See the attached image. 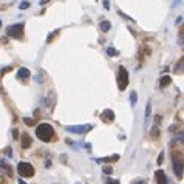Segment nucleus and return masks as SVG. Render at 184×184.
<instances>
[{
    "label": "nucleus",
    "mask_w": 184,
    "mask_h": 184,
    "mask_svg": "<svg viewBox=\"0 0 184 184\" xmlns=\"http://www.w3.org/2000/svg\"><path fill=\"white\" fill-rule=\"evenodd\" d=\"M36 136L40 141H43V142H50L54 138V129H53V125L48 124V122L39 124L36 129Z\"/></svg>",
    "instance_id": "obj_1"
},
{
    "label": "nucleus",
    "mask_w": 184,
    "mask_h": 184,
    "mask_svg": "<svg viewBox=\"0 0 184 184\" xmlns=\"http://www.w3.org/2000/svg\"><path fill=\"white\" fill-rule=\"evenodd\" d=\"M116 82H118V88H119L121 92L127 88V85H129V71L125 70V67H119Z\"/></svg>",
    "instance_id": "obj_2"
},
{
    "label": "nucleus",
    "mask_w": 184,
    "mask_h": 184,
    "mask_svg": "<svg viewBox=\"0 0 184 184\" xmlns=\"http://www.w3.org/2000/svg\"><path fill=\"white\" fill-rule=\"evenodd\" d=\"M25 33V25L23 23H14V25H9L6 28V34L13 39H22Z\"/></svg>",
    "instance_id": "obj_3"
},
{
    "label": "nucleus",
    "mask_w": 184,
    "mask_h": 184,
    "mask_svg": "<svg viewBox=\"0 0 184 184\" xmlns=\"http://www.w3.org/2000/svg\"><path fill=\"white\" fill-rule=\"evenodd\" d=\"M17 173L22 178H31V176H34V167L31 166L30 163L22 161V163L17 164Z\"/></svg>",
    "instance_id": "obj_4"
},
{
    "label": "nucleus",
    "mask_w": 184,
    "mask_h": 184,
    "mask_svg": "<svg viewBox=\"0 0 184 184\" xmlns=\"http://www.w3.org/2000/svg\"><path fill=\"white\" fill-rule=\"evenodd\" d=\"M92 129H93V125H90V124H85V125H67L65 127L67 131L74 133V135H85V133H88Z\"/></svg>",
    "instance_id": "obj_5"
},
{
    "label": "nucleus",
    "mask_w": 184,
    "mask_h": 184,
    "mask_svg": "<svg viewBox=\"0 0 184 184\" xmlns=\"http://www.w3.org/2000/svg\"><path fill=\"white\" fill-rule=\"evenodd\" d=\"M173 172L178 180L183 178V158L181 156H176V155L173 156Z\"/></svg>",
    "instance_id": "obj_6"
},
{
    "label": "nucleus",
    "mask_w": 184,
    "mask_h": 184,
    "mask_svg": "<svg viewBox=\"0 0 184 184\" xmlns=\"http://www.w3.org/2000/svg\"><path fill=\"white\" fill-rule=\"evenodd\" d=\"M155 178H156V184H169V178H167L164 170H156Z\"/></svg>",
    "instance_id": "obj_7"
},
{
    "label": "nucleus",
    "mask_w": 184,
    "mask_h": 184,
    "mask_svg": "<svg viewBox=\"0 0 184 184\" xmlns=\"http://www.w3.org/2000/svg\"><path fill=\"white\" fill-rule=\"evenodd\" d=\"M114 111L110 110V109H105V110L101 113V119H104L105 122H113L114 121Z\"/></svg>",
    "instance_id": "obj_8"
},
{
    "label": "nucleus",
    "mask_w": 184,
    "mask_h": 184,
    "mask_svg": "<svg viewBox=\"0 0 184 184\" xmlns=\"http://www.w3.org/2000/svg\"><path fill=\"white\" fill-rule=\"evenodd\" d=\"M20 142H22V148H28V147H31V144H33V139H31V136H30L28 133H23V135H22V139H20Z\"/></svg>",
    "instance_id": "obj_9"
},
{
    "label": "nucleus",
    "mask_w": 184,
    "mask_h": 184,
    "mask_svg": "<svg viewBox=\"0 0 184 184\" xmlns=\"http://www.w3.org/2000/svg\"><path fill=\"white\" fill-rule=\"evenodd\" d=\"M0 169H2L3 172H6V173H8L9 176L13 175V167L9 166V164H8V163L5 161V159H2V158H0Z\"/></svg>",
    "instance_id": "obj_10"
},
{
    "label": "nucleus",
    "mask_w": 184,
    "mask_h": 184,
    "mask_svg": "<svg viewBox=\"0 0 184 184\" xmlns=\"http://www.w3.org/2000/svg\"><path fill=\"white\" fill-rule=\"evenodd\" d=\"M30 70L28 68H25V67H22V68H19L17 70V77L19 79H28L30 77Z\"/></svg>",
    "instance_id": "obj_11"
},
{
    "label": "nucleus",
    "mask_w": 184,
    "mask_h": 184,
    "mask_svg": "<svg viewBox=\"0 0 184 184\" xmlns=\"http://www.w3.org/2000/svg\"><path fill=\"white\" fill-rule=\"evenodd\" d=\"M119 159V155H111V156H107V158H101V159H96L98 163H116Z\"/></svg>",
    "instance_id": "obj_12"
},
{
    "label": "nucleus",
    "mask_w": 184,
    "mask_h": 184,
    "mask_svg": "<svg viewBox=\"0 0 184 184\" xmlns=\"http://www.w3.org/2000/svg\"><path fill=\"white\" fill-rule=\"evenodd\" d=\"M170 82H172V77H170V76H164V77H161V81H159V87H161V88H167V87L170 85Z\"/></svg>",
    "instance_id": "obj_13"
},
{
    "label": "nucleus",
    "mask_w": 184,
    "mask_h": 184,
    "mask_svg": "<svg viewBox=\"0 0 184 184\" xmlns=\"http://www.w3.org/2000/svg\"><path fill=\"white\" fill-rule=\"evenodd\" d=\"M9 175L6 173V172H3L2 169H0V184H8L9 183Z\"/></svg>",
    "instance_id": "obj_14"
},
{
    "label": "nucleus",
    "mask_w": 184,
    "mask_h": 184,
    "mask_svg": "<svg viewBox=\"0 0 184 184\" xmlns=\"http://www.w3.org/2000/svg\"><path fill=\"white\" fill-rule=\"evenodd\" d=\"M111 28V23L109 20H102L101 22V30H102V33H109Z\"/></svg>",
    "instance_id": "obj_15"
},
{
    "label": "nucleus",
    "mask_w": 184,
    "mask_h": 184,
    "mask_svg": "<svg viewBox=\"0 0 184 184\" xmlns=\"http://www.w3.org/2000/svg\"><path fill=\"white\" fill-rule=\"evenodd\" d=\"M23 122H25V125H28V127L36 125V119H33V118H23Z\"/></svg>",
    "instance_id": "obj_16"
},
{
    "label": "nucleus",
    "mask_w": 184,
    "mask_h": 184,
    "mask_svg": "<svg viewBox=\"0 0 184 184\" xmlns=\"http://www.w3.org/2000/svg\"><path fill=\"white\" fill-rule=\"evenodd\" d=\"M136 99H138L136 92H131L130 93V104H131V107H135V105H136Z\"/></svg>",
    "instance_id": "obj_17"
},
{
    "label": "nucleus",
    "mask_w": 184,
    "mask_h": 184,
    "mask_svg": "<svg viewBox=\"0 0 184 184\" xmlns=\"http://www.w3.org/2000/svg\"><path fill=\"white\" fill-rule=\"evenodd\" d=\"M148 119H150V101L147 102V109H146V127L148 124Z\"/></svg>",
    "instance_id": "obj_18"
},
{
    "label": "nucleus",
    "mask_w": 184,
    "mask_h": 184,
    "mask_svg": "<svg viewBox=\"0 0 184 184\" xmlns=\"http://www.w3.org/2000/svg\"><path fill=\"white\" fill-rule=\"evenodd\" d=\"M183 59H180V62H178V65H175V71H178V73H183Z\"/></svg>",
    "instance_id": "obj_19"
},
{
    "label": "nucleus",
    "mask_w": 184,
    "mask_h": 184,
    "mask_svg": "<svg viewBox=\"0 0 184 184\" xmlns=\"http://www.w3.org/2000/svg\"><path fill=\"white\" fill-rule=\"evenodd\" d=\"M57 33H59V30H56V31H53V33H51V34H50V36L47 37V42H48V43H50V42H51V40H53V39H54L56 36H57Z\"/></svg>",
    "instance_id": "obj_20"
},
{
    "label": "nucleus",
    "mask_w": 184,
    "mask_h": 184,
    "mask_svg": "<svg viewBox=\"0 0 184 184\" xmlns=\"http://www.w3.org/2000/svg\"><path fill=\"white\" fill-rule=\"evenodd\" d=\"M153 138H158L159 136V130H158V127H152V133H150Z\"/></svg>",
    "instance_id": "obj_21"
},
{
    "label": "nucleus",
    "mask_w": 184,
    "mask_h": 184,
    "mask_svg": "<svg viewBox=\"0 0 184 184\" xmlns=\"http://www.w3.org/2000/svg\"><path fill=\"white\" fill-rule=\"evenodd\" d=\"M102 172H104L105 175H111V172H113V169H111L110 166H105V167H102Z\"/></svg>",
    "instance_id": "obj_22"
},
{
    "label": "nucleus",
    "mask_w": 184,
    "mask_h": 184,
    "mask_svg": "<svg viewBox=\"0 0 184 184\" xmlns=\"http://www.w3.org/2000/svg\"><path fill=\"white\" fill-rule=\"evenodd\" d=\"M107 54L109 56H118V51H116V50H114V48H109V50H107Z\"/></svg>",
    "instance_id": "obj_23"
},
{
    "label": "nucleus",
    "mask_w": 184,
    "mask_h": 184,
    "mask_svg": "<svg viewBox=\"0 0 184 184\" xmlns=\"http://www.w3.org/2000/svg\"><path fill=\"white\" fill-rule=\"evenodd\" d=\"M19 6H20V9H26V8H30V2H22Z\"/></svg>",
    "instance_id": "obj_24"
},
{
    "label": "nucleus",
    "mask_w": 184,
    "mask_h": 184,
    "mask_svg": "<svg viewBox=\"0 0 184 184\" xmlns=\"http://www.w3.org/2000/svg\"><path fill=\"white\" fill-rule=\"evenodd\" d=\"M5 155H6L8 158H11V156H13V152H11V147H6V148H5Z\"/></svg>",
    "instance_id": "obj_25"
},
{
    "label": "nucleus",
    "mask_w": 184,
    "mask_h": 184,
    "mask_svg": "<svg viewBox=\"0 0 184 184\" xmlns=\"http://www.w3.org/2000/svg\"><path fill=\"white\" fill-rule=\"evenodd\" d=\"M164 156H166V155H164V152H161V153H159V158H158V164H159V166L163 164V159H164Z\"/></svg>",
    "instance_id": "obj_26"
},
{
    "label": "nucleus",
    "mask_w": 184,
    "mask_h": 184,
    "mask_svg": "<svg viewBox=\"0 0 184 184\" xmlns=\"http://www.w3.org/2000/svg\"><path fill=\"white\" fill-rule=\"evenodd\" d=\"M105 184H121V183H119L118 180H107V181H105Z\"/></svg>",
    "instance_id": "obj_27"
},
{
    "label": "nucleus",
    "mask_w": 184,
    "mask_h": 184,
    "mask_svg": "<svg viewBox=\"0 0 184 184\" xmlns=\"http://www.w3.org/2000/svg\"><path fill=\"white\" fill-rule=\"evenodd\" d=\"M13 138H14V139H17V138H19V130L17 129L13 130Z\"/></svg>",
    "instance_id": "obj_28"
},
{
    "label": "nucleus",
    "mask_w": 184,
    "mask_h": 184,
    "mask_svg": "<svg viewBox=\"0 0 184 184\" xmlns=\"http://www.w3.org/2000/svg\"><path fill=\"white\" fill-rule=\"evenodd\" d=\"M102 5L105 6V9H110V3H109L107 0H105V2H102Z\"/></svg>",
    "instance_id": "obj_29"
},
{
    "label": "nucleus",
    "mask_w": 184,
    "mask_h": 184,
    "mask_svg": "<svg viewBox=\"0 0 184 184\" xmlns=\"http://www.w3.org/2000/svg\"><path fill=\"white\" fill-rule=\"evenodd\" d=\"M131 184H144V181L142 180H136V181H133Z\"/></svg>",
    "instance_id": "obj_30"
},
{
    "label": "nucleus",
    "mask_w": 184,
    "mask_h": 184,
    "mask_svg": "<svg viewBox=\"0 0 184 184\" xmlns=\"http://www.w3.org/2000/svg\"><path fill=\"white\" fill-rule=\"evenodd\" d=\"M9 70H11V67H6V68H3V70H2V73H8Z\"/></svg>",
    "instance_id": "obj_31"
},
{
    "label": "nucleus",
    "mask_w": 184,
    "mask_h": 184,
    "mask_svg": "<svg viewBox=\"0 0 184 184\" xmlns=\"http://www.w3.org/2000/svg\"><path fill=\"white\" fill-rule=\"evenodd\" d=\"M85 148H87V150H92V144H90V142H87V144H85Z\"/></svg>",
    "instance_id": "obj_32"
},
{
    "label": "nucleus",
    "mask_w": 184,
    "mask_h": 184,
    "mask_svg": "<svg viewBox=\"0 0 184 184\" xmlns=\"http://www.w3.org/2000/svg\"><path fill=\"white\" fill-rule=\"evenodd\" d=\"M17 183H19V184H26L25 181H23V180H22V178H19V180H17Z\"/></svg>",
    "instance_id": "obj_33"
},
{
    "label": "nucleus",
    "mask_w": 184,
    "mask_h": 184,
    "mask_svg": "<svg viewBox=\"0 0 184 184\" xmlns=\"http://www.w3.org/2000/svg\"><path fill=\"white\" fill-rule=\"evenodd\" d=\"M0 26H2V20H0Z\"/></svg>",
    "instance_id": "obj_34"
}]
</instances>
